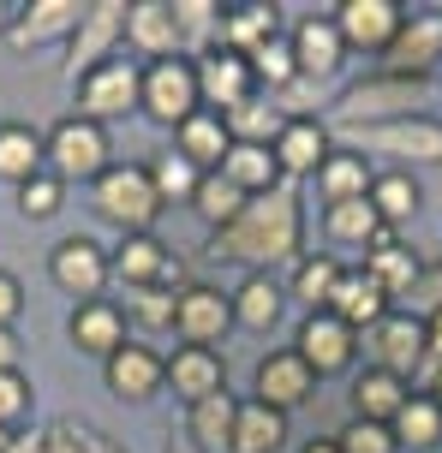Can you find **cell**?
<instances>
[{"label":"cell","mask_w":442,"mask_h":453,"mask_svg":"<svg viewBox=\"0 0 442 453\" xmlns=\"http://www.w3.org/2000/svg\"><path fill=\"white\" fill-rule=\"evenodd\" d=\"M96 215L102 221H114L120 233H150V221L162 215V197H156V180H150V167H108L102 180H96Z\"/></svg>","instance_id":"cell-3"},{"label":"cell","mask_w":442,"mask_h":453,"mask_svg":"<svg viewBox=\"0 0 442 453\" xmlns=\"http://www.w3.org/2000/svg\"><path fill=\"white\" fill-rule=\"evenodd\" d=\"M30 382H24L19 370H0V430H12V424H24L30 418Z\"/></svg>","instance_id":"cell-47"},{"label":"cell","mask_w":442,"mask_h":453,"mask_svg":"<svg viewBox=\"0 0 442 453\" xmlns=\"http://www.w3.org/2000/svg\"><path fill=\"white\" fill-rule=\"evenodd\" d=\"M120 36H126V6L120 0L84 6V24L72 30V72H96L102 60H114Z\"/></svg>","instance_id":"cell-14"},{"label":"cell","mask_w":442,"mask_h":453,"mask_svg":"<svg viewBox=\"0 0 442 453\" xmlns=\"http://www.w3.org/2000/svg\"><path fill=\"white\" fill-rule=\"evenodd\" d=\"M19 334H12V328H0V370H19Z\"/></svg>","instance_id":"cell-52"},{"label":"cell","mask_w":442,"mask_h":453,"mask_svg":"<svg viewBox=\"0 0 442 453\" xmlns=\"http://www.w3.org/2000/svg\"><path fill=\"white\" fill-rule=\"evenodd\" d=\"M174 19H180V36L198 42V36H210L221 24V6H210V0H174Z\"/></svg>","instance_id":"cell-48"},{"label":"cell","mask_w":442,"mask_h":453,"mask_svg":"<svg viewBox=\"0 0 442 453\" xmlns=\"http://www.w3.org/2000/svg\"><path fill=\"white\" fill-rule=\"evenodd\" d=\"M48 167V143L30 126H0V180H12V185H24V180H36Z\"/></svg>","instance_id":"cell-31"},{"label":"cell","mask_w":442,"mask_h":453,"mask_svg":"<svg viewBox=\"0 0 442 453\" xmlns=\"http://www.w3.org/2000/svg\"><path fill=\"white\" fill-rule=\"evenodd\" d=\"M323 226H329V239H335V245H376L383 215L371 209V197H359V203H329Z\"/></svg>","instance_id":"cell-37"},{"label":"cell","mask_w":442,"mask_h":453,"mask_svg":"<svg viewBox=\"0 0 442 453\" xmlns=\"http://www.w3.org/2000/svg\"><path fill=\"white\" fill-rule=\"evenodd\" d=\"M252 60L245 54H228V48H210L204 60H198V90L204 102H215V113H233L239 102H252Z\"/></svg>","instance_id":"cell-15"},{"label":"cell","mask_w":442,"mask_h":453,"mask_svg":"<svg viewBox=\"0 0 442 453\" xmlns=\"http://www.w3.org/2000/svg\"><path fill=\"white\" fill-rule=\"evenodd\" d=\"M341 54H347V42H341L335 19H305L293 30V66H299V78H329L341 66Z\"/></svg>","instance_id":"cell-25"},{"label":"cell","mask_w":442,"mask_h":453,"mask_svg":"<svg viewBox=\"0 0 442 453\" xmlns=\"http://www.w3.org/2000/svg\"><path fill=\"white\" fill-rule=\"evenodd\" d=\"M6 453H48V448H43V435H12V448H6Z\"/></svg>","instance_id":"cell-53"},{"label":"cell","mask_w":442,"mask_h":453,"mask_svg":"<svg viewBox=\"0 0 442 453\" xmlns=\"http://www.w3.org/2000/svg\"><path fill=\"white\" fill-rule=\"evenodd\" d=\"M174 304H180L174 287H132V317L143 328H174Z\"/></svg>","instance_id":"cell-45"},{"label":"cell","mask_w":442,"mask_h":453,"mask_svg":"<svg viewBox=\"0 0 442 453\" xmlns=\"http://www.w3.org/2000/svg\"><path fill=\"white\" fill-rule=\"evenodd\" d=\"M6 448H12V430H0V453H6Z\"/></svg>","instance_id":"cell-56"},{"label":"cell","mask_w":442,"mask_h":453,"mask_svg":"<svg viewBox=\"0 0 442 453\" xmlns=\"http://www.w3.org/2000/svg\"><path fill=\"white\" fill-rule=\"evenodd\" d=\"M60 197H66V185L54 180V173H36V180H24L19 185V215L24 221H48V215H54V209H60Z\"/></svg>","instance_id":"cell-44"},{"label":"cell","mask_w":442,"mask_h":453,"mask_svg":"<svg viewBox=\"0 0 442 453\" xmlns=\"http://www.w3.org/2000/svg\"><path fill=\"white\" fill-rule=\"evenodd\" d=\"M102 370H108V388H114L120 400H150V394L167 382V358L150 352V346H138V340H126Z\"/></svg>","instance_id":"cell-18"},{"label":"cell","mask_w":442,"mask_h":453,"mask_svg":"<svg viewBox=\"0 0 442 453\" xmlns=\"http://www.w3.org/2000/svg\"><path fill=\"white\" fill-rule=\"evenodd\" d=\"M437 54H442V19H413L389 42L376 72H389V78H424V72L437 66Z\"/></svg>","instance_id":"cell-22"},{"label":"cell","mask_w":442,"mask_h":453,"mask_svg":"<svg viewBox=\"0 0 442 453\" xmlns=\"http://www.w3.org/2000/svg\"><path fill=\"white\" fill-rule=\"evenodd\" d=\"M299 453H341V441H305Z\"/></svg>","instance_id":"cell-55"},{"label":"cell","mask_w":442,"mask_h":453,"mask_svg":"<svg viewBox=\"0 0 442 453\" xmlns=\"http://www.w3.org/2000/svg\"><path fill=\"white\" fill-rule=\"evenodd\" d=\"M407 400H413V388L400 382V376H389V370H376V364L353 382V411H359L365 424H395Z\"/></svg>","instance_id":"cell-26"},{"label":"cell","mask_w":442,"mask_h":453,"mask_svg":"<svg viewBox=\"0 0 442 453\" xmlns=\"http://www.w3.org/2000/svg\"><path fill=\"white\" fill-rule=\"evenodd\" d=\"M245 203H252V197H245L233 180H221V173H204V180H198V191H191V209H198L210 226H228Z\"/></svg>","instance_id":"cell-38"},{"label":"cell","mask_w":442,"mask_h":453,"mask_svg":"<svg viewBox=\"0 0 442 453\" xmlns=\"http://www.w3.org/2000/svg\"><path fill=\"white\" fill-rule=\"evenodd\" d=\"M347 137L359 150H376V156H395V161H442V126L437 119H389V126H347Z\"/></svg>","instance_id":"cell-7"},{"label":"cell","mask_w":442,"mask_h":453,"mask_svg":"<svg viewBox=\"0 0 442 453\" xmlns=\"http://www.w3.org/2000/svg\"><path fill=\"white\" fill-rule=\"evenodd\" d=\"M167 382H174V394H180L186 406H198V400H210V394H228V364H221V352L180 346V352L167 358Z\"/></svg>","instance_id":"cell-21"},{"label":"cell","mask_w":442,"mask_h":453,"mask_svg":"<svg viewBox=\"0 0 442 453\" xmlns=\"http://www.w3.org/2000/svg\"><path fill=\"white\" fill-rule=\"evenodd\" d=\"M335 441H341V453H395V430L389 424H365V418H353Z\"/></svg>","instance_id":"cell-46"},{"label":"cell","mask_w":442,"mask_h":453,"mask_svg":"<svg viewBox=\"0 0 442 453\" xmlns=\"http://www.w3.org/2000/svg\"><path fill=\"white\" fill-rule=\"evenodd\" d=\"M84 24V6L78 0H30V6H19L12 12V24H6V42L19 48H48V42H72V30Z\"/></svg>","instance_id":"cell-10"},{"label":"cell","mask_w":442,"mask_h":453,"mask_svg":"<svg viewBox=\"0 0 442 453\" xmlns=\"http://www.w3.org/2000/svg\"><path fill=\"white\" fill-rule=\"evenodd\" d=\"M215 173L233 180L245 197H263V191H275V185H281V167H275V150H269V143H233L228 161H221Z\"/></svg>","instance_id":"cell-29"},{"label":"cell","mask_w":442,"mask_h":453,"mask_svg":"<svg viewBox=\"0 0 442 453\" xmlns=\"http://www.w3.org/2000/svg\"><path fill=\"white\" fill-rule=\"evenodd\" d=\"M233 418H239V400H233V394L198 400V406H191V448H198V453L233 448Z\"/></svg>","instance_id":"cell-32"},{"label":"cell","mask_w":442,"mask_h":453,"mask_svg":"<svg viewBox=\"0 0 442 453\" xmlns=\"http://www.w3.org/2000/svg\"><path fill=\"white\" fill-rule=\"evenodd\" d=\"M287 441V411L263 406V400H239L233 418V448L228 453H275Z\"/></svg>","instance_id":"cell-28"},{"label":"cell","mask_w":442,"mask_h":453,"mask_svg":"<svg viewBox=\"0 0 442 453\" xmlns=\"http://www.w3.org/2000/svg\"><path fill=\"white\" fill-rule=\"evenodd\" d=\"M275 24H281L275 6H228V12H221V48L252 60L257 48L275 42Z\"/></svg>","instance_id":"cell-30"},{"label":"cell","mask_w":442,"mask_h":453,"mask_svg":"<svg viewBox=\"0 0 442 453\" xmlns=\"http://www.w3.org/2000/svg\"><path fill=\"white\" fill-rule=\"evenodd\" d=\"M150 180H156V197H162V203H167V197H174V203H191V191H198L204 173H198L186 156H167V161L150 167Z\"/></svg>","instance_id":"cell-42"},{"label":"cell","mask_w":442,"mask_h":453,"mask_svg":"<svg viewBox=\"0 0 442 453\" xmlns=\"http://www.w3.org/2000/svg\"><path fill=\"white\" fill-rule=\"evenodd\" d=\"M43 143H48V173L60 185L66 180H102L108 173V126H96L84 113L60 119Z\"/></svg>","instance_id":"cell-4"},{"label":"cell","mask_w":442,"mask_h":453,"mask_svg":"<svg viewBox=\"0 0 442 453\" xmlns=\"http://www.w3.org/2000/svg\"><path fill=\"white\" fill-rule=\"evenodd\" d=\"M167 453H198V448H167Z\"/></svg>","instance_id":"cell-58"},{"label":"cell","mask_w":442,"mask_h":453,"mask_svg":"<svg viewBox=\"0 0 442 453\" xmlns=\"http://www.w3.org/2000/svg\"><path fill=\"white\" fill-rule=\"evenodd\" d=\"M66 334L78 352H90V358H114L120 346H126V311L120 304H102V298H90V304H78L66 322Z\"/></svg>","instance_id":"cell-19"},{"label":"cell","mask_w":442,"mask_h":453,"mask_svg":"<svg viewBox=\"0 0 442 453\" xmlns=\"http://www.w3.org/2000/svg\"><path fill=\"white\" fill-rule=\"evenodd\" d=\"M84 441H90V453H120L114 441H108V435H102V430H90V424H84Z\"/></svg>","instance_id":"cell-54"},{"label":"cell","mask_w":442,"mask_h":453,"mask_svg":"<svg viewBox=\"0 0 442 453\" xmlns=\"http://www.w3.org/2000/svg\"><path fill=\"white\" fill-rule=\"evenodd\" d=\"M204 90H198V60L186 54H174V60H150L143 66V113L150 119H162V126H186L191 113H198Z\"/></svg>","instance_id":"cell-5"},{"label":"cell","mask_w":442,"mask_h":453,"mask_svg":"<svg viewBox=\"0 0 442 453\" xmlns=\"http://www.w3.org/2000/svg\"><path fill=\"white\" fill-rule=\"evenodd\" d=\"M174 137H180V156H186L198 173H215V167L228 161V150H233L228 119H221V113H191Z\"/></svg>","instance_id":"cell-27"},{"label":"cell","mask_w":442,"mask_h":453,"mask_svg":"<svg viewBox=\"0 0 442 453\" xmlns=\"http://www.w3.org/2000/svg\"><path fill=\"white\" fill-rule=\"evenodd\" d=\"M126 42L150 60H174L186 48V36H180V19L167 0H138V6H126Z\"/></svg>","instance_id":"cell-16"},{"label":"cell","mask_w":442,"mask_h":453,"mask_svg":"<svg viewBox=\"0 0 442 453\" xmlns=\"http://www.w3.org/2000/svg\"><path fill=\"white\" fill-rule=\"evenodd\" d=\"M413 298H419V304H430V311H442V269L419 274V287H413Z\"/></svg>","instance_id":"cell-51"},{"label":"cell","mask_w":442,"mask_h":453,"mask_svg":"<svg viewBox=\"0 0 442 453\" xmlns=\"http://www.w3.org/2000/svg\"><path fill=\"white\" fill-rule=\"evenodd\" d=\"M311 388H317V370L299 358V346H287V352H269V358L257 364V400L275 411H293L311 400Z\"/></svg>","instance_id":"cell-13"},{"label":"cell","mask_w":442,"mask_h":453,"mask_svg":"<svg viewBox=\"0 0 442 453\" xmlns=\"http://www.w3.org/2000/svg\"><path fill=\"white\" fill-rule=\"evenodd\" d=\"M317 185H323L329 203H359V197H371V167H365V156L341 150L317 167Z\"/></svg>","instance_id":"cell-33"},{"label":"cell","mask_w":442,"mask_h":453,"mask_svg":"<svg viewBox=\"0 0 442 453\" xmlns=\"http://www.w3.org/2000/svg\"><path fill=\"white\" fill-rule=\"evenodd\" d=\"M228 328H233V298L228 293H215V287H180L174 334L186 340V346H204V352H210Z\"/></svg>","instance_id":"cell-12"},{"label":"cell","mask_w":442,"mask_h":453,"mask_svg":"<svg viewBox=\"0 0 442 453\" xmlns=\"http://www.w3.org/2000/svg\"><path fill=\"white\" fill-rule=\"evenodd\" d=\"M335 287H341V263H335V257H305L299 274H293V293H299V304H311V311H329Z\"/></svg>","instance_id":"cell-39"},{"label":"cell","mask_w":442,"mask_h":453,"mask_svg":"<svg viewBox=\"0 0 442 453\" xmlns=\"http://www.w3.org/2000/svg\"><path fill=\"white\" fill-rule=\"evenodd\" d=\"M48 274H54V287L66 298H78V304H90V298H102V287H108V250L96 245V239H60L54 245V257H48Z\"/></svg>","instance_id":"cell-8"},{"label":"cell","mask_w":442,"mask_h":453,"mask_svg":"<svg viewBox=\"0 0 442 453\" xmlns=\"http://www.w3.org/2000/svg\"><path fill=\"white\" fill-rule=\"evenodd\" d=\"M19 311H24V293H19V280L0 269V328H12L19 322Z\"/></svg>","instance_id":"cell-50"},{"label":"cell","mask_w":442,"mask_h":453,"mask_svg":"<svg viewBox=\"0 0 442 453\" xmlns=\"http://www.w3.org/2000/svg\"><path fill=\"white\" fill-rule=\"evenodd\" d=\"M329 317H341L347 328H376V322L389 317V293L365 269H341V287L329 298Z\"/></svg>","instance_id":"cell-23"},{"label":"cell","mask_w":442,"mask_h":453,"mask_svg":"<svg viewBox=\"0 0 442 453\" xmlns=\"http://www.w3.org/2000/svg\"><path fill=\"white\" fill-rule=\"evenodd\" d=\"M365 274L389 298H413V287H419V263H413V250H400V245H376L365 257Z\"/></svg>","instance_id":"cell-36"},{"label":"cell","mask_w":442,"mask_h":453,"mask_svg":"<svg viewBox=\"0 0 442 453\" xmlns=\"http://www.w3.org/2000/svg\"><path fill=\"white\" fill-rule=\"evenodd\" d=\"M329 161V132L317 119H281L275 132V167L281 173H317Z\"/></svg>","instance_id":"cell-24"},{"label":"cell","mask_w":442,"mask_h":453,"mask_svg":"<svg viewBox=\"0 0 442 453\" xmlns=\"http://www.w3.org/2000/svg\"><path fill=\"white\" fill-rule=\"evenodd\" d=\"M43 448L48 453H90V441H84V424L78 418H54L43 430Z\"/></svg>","instance_id":"cell-49"},{"label":"cell","mask_w":442,"mask_h":453,"mask_svg":"<svg viewBox=\"0 0 442 453\" xmlns=\"http://www.w3.org/2000/svg\"><path fill=\"white\" fill-rule=\"evenodd\" d=\"M275 102H239V108L233 113H221V119H228V137L233 143H269V132H281V119H275Z\"/></svg>","instance_id":"cell-40"},{"label":"cell","mask_w":442,"mask_h":453,"mask_svg":"<svg viewBox=\"0 0 442 453\" xmlns=\"http://www.w3.org/2000/svg\"><path fill=\"white\" fill-rule=\"evenodd\" d=\"M233 322L239 328H275L281 322V287L269 274H245V287L233 293Z\"/></svg>","instance_id":"cell-34"},{"label":"cell","mask_w":442,"mask_h":453,"mask_svg":"<svg viewBox=\"0 0 442 453\" xmlns=\"http://www.w3.org/2000/svg\"><path fill=\"white\" fill-rule=\"evenodd\" d=\"M132 108H143V72L126 66L120 54L78 78V113L84 119L102 126V119H120V113H132Z\"/></svg>","instance_id":"cell-6"},{"label":"cell","mask_w":442,"mask_h":453,"mask_svg":"<svg viewBox=\"0 0 442 453\" xmlns=\"http://www.w3.org/2000/svg\"><path fill=\"white\" fill-rule=\"evenodd\" d=\"M335 30H341L347 48L389 54V42L407 30V12H400L395 0H347V6H335Z\"/></svg>","instance_id":"cell-11"},{"label":"cell","mask_w":442,"mask_h":453,"mask_svg":"<svg viewBox=\"0 0 442 453\" xmlns=\"http://www.w3.org/2000/svg\"><path fill=\"white\" fill-rule=\"evenodd\" d=\"M252 78L269 84V96L287 90V84H299V66H293V42H269L252 54Z\"/></svg>","instance_id":"cell-43"},{"label":"cell","mask_w":442,"mask_h":453,"mask_svg":"<svg viewBox=\"0 0 442 453\" xmlns=\"http://www.w3.org/2000/svg\"><path fill=\"white\" fill-rule=\"evenodd\" d=\"M299 358L317 370V376H335V370H347L353 364V328L341 317H329V311H311L299 322Z\"/></svg>","instance_id":"cell-17"},{"label":"cell","mask_w":442,"mask_h":453,"mask_svg":"<svg viewBox=\"0 0 442 453\" xmlns=\"http://www.w3.org/2000/svg\"><path fill=\"white\" fill-rule=\"evenodd\" d=\"M371 209L383 215V226L407 221L419 209V185L407 180V173H383V180H371Z\"/></svg>","instance_id":"cell-41"},{"label":"cell","mask_w":442,"mask_h":453,"mask_svg":"<svg viewBox=\"0 0 442 453\" xmlns=\"http://www.w3.org/2000/svg\"><path fill=\"white\" fill-rule=\"evenodd\" d=\"M371 340H376V370H389L400 382L424 364V322L407 317V311H400V317H383L371 328Z\"/></svg>","instance_id":"cell-20"},{"label":"cell","mask_w":442,"mask_h":453,"mask_svg":"<svg viewBox=\"0 0 442 453\" xmlns=\"http://www.w3.org/2000/svg\"><path fill=\"white\" fill-rule=\"evenodd\" d=\"M430 400H437V406H442V376H437V394H430Z\"/></svg>","instance_id":"cell-57"},{"label":"cell","mask_w":442,"mask_h":453,"mask_svg":"<svg viewBox=\"0 0 442 453\" xmlns=\"http://www.w3.org/2000/svg\"><path fill=\"white\" fill-rule=\"evenodd\" d=\"M424 96H430V78H389V72H371L365 84L335 96V119L341 126H389V119H413Z\"/></svg>","instance_id":"cell-2"},{"label":"cell","mask_w":442,"mask_h":453,"mask_svg":"<svg viewBox=\"0 0 442 453\" xmlns=\"http://www.w3.org/2000/svg\"><path fill=\"white\" fill-rule=\"evenodd\" d=\"M305 239V215H299V191L275 185L239 209L228 226H215L210 257L215 263H245L252 274H269L275 263H293Z\"/></svg>","instance_id":"cell-1"},{"label":"cell","mask_w":442,"mask_h":453,"mask_svg":"<svg viewBox=\"0 0 442 453\" xmlns=\"http://www.w3.org/2000/svg\"><path fill=\"white\" fill-rule=\"evenodd\" d=\"M389 430H395V448H437L442 441V406L430 394H413Z\"/></svg>","instance_id":"cell-35"},{"label":"cell","mask_w":442,"mask_h":453,"mask_svg":"<svg viewBox=\"0 0 442 453\" xmlns=\"http://www.w3.org/2000/svg\"><path fill=\"white\" fill-rule=\"evenodd\" d=\"M108 269L126 280V293L132 287H180V263H174V250L156 233H126L120 250L108 257Z\"/></svg>","instance_id":"cell-9"}]
</instances>
